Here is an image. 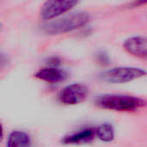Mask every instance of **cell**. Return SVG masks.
<instances>
[{"mask_svg":"<svg viewBox=\"0 0 147 147\" xmlns=\"http://www.w3.org/2000/svg\"><path fill=\"white\" fill-rule=\"evenodd\" d=\"M95 102L101 109L120 112L134 111L146 105V101L140 97L121 94L102 95L96 99Z\"/></svg>","mask_w":147,"mask_h":147,"instance_id":"1","label":"cell"},{"mask_svg":"<svg viewBox=\"0 0 147 147\" xmlns=\"http://www.w3.org/2000/svg\"><path fill=\"white\" fill-rule=\"evenodd\" d=\"M90 19V15L86 11H77L71 13L61 18L48 21L42 26V29L48 34H65L84 26Z\"/></svg>","mask_w":147,"mask_h":147,"instance_id":"2","label":"cell"},{"mask_svg":"<svg viewBox=\"0 0 147 147\" xmlns=\"http://www.w3.org/2000/svg\"><path fill=\"white\" fill-rule=\"evenodd\" d=\"M147 75V71L138 67L121 66L103 71L100 78L109 84H124L132 82Z\"/></svg>","mask_w":147,"mask_h":147,"instance_id":"3","label":"cell"},{"mask_svg":"<svg viewBox=\"0 0 147 147\" xmlns=\"http://www.w3.org/2000/svg\"><path fill=\"white\" fill-rule=\"evenodd\" d=\"M89 89L86 85L75 83L65 86L59 94V100L64 105H76L86 100Z\"/></svg>","mask_w":147,"mask_h":147,"instance_id":"4","label":"cell"},{"mask_svg":"<svg viewBox=\"0 0 147 147\" xmlns=\"http://www.w3.org/2000/svg\"><path fill=\"white\" fill-rule=\"evenodd\" d=\"M78 3V1H47L41 7L40 16L43 20L56 19L64 13L70 11Z\"/></svg>","mask_w":147,"mask_h":147,"instance_id":"5","label":"cell"},{"mask_svg":"<svg viewBox=\"0 0 147 147\" xmlns=\"http://www.w3.org/2000/svg\"><path fill=\"white\" fill-rule=\"evenodd\" d=\"M34 77L47 83L57 84L64 81L67 77V73L63 69L57 66H48L41 68L36 71Z\"/></svg>","mask_w":147,"mask_h":147,"instance_id":"6","label":"cell"},{"mask_svg":"<svg viewBox=\"0 0 147 147\" xmlns=\"http://www.w3.org/2000/svg\"><path fill=\"white\" fill-rule=\"evenodd\" d=\"M123 47L127 52L129 53L139 56L147 58V37L146 36H133L127 39L124 43Z\"/></svg>","mask_w":147,"mask_h":147,"instance_id":"7","label":"cell"},{"mask_svg":"<svg viewBox=\"0 0 147 147\" xmlns=\"http://www.w3.org/2000/svg\"><path fill=\"white\" fill-rule=\"evenodd\" d=\"M96 131L92 128H87L81 130L78 133L73 134L67 137H65L63 142L65 144H81L90 142L94 139Z\"/></svg>","mask_w":147,"mask_h":147,"instance_id":"8","label":"cell"},{"mask_svg":"<svg viewBox=\"0 0 147 147\" xmlns=\"http://www.w3.org/2000/svg\"><path fill=\"white\" fill-rule=\"evenodd\" d=\"M6 147H31V140L26 133L13 131L7 139Z\"/></svg>","mask_w":147,"mask_h":147,"instance_id":"9","label":"cell"},{"mask_svg":"<svg viewBox=\"0 0 147 147\" xmlns=\"http://www.w3.org/2000/svg\"><path fill=\"white\" fill-rule=\"evenodd\" d=\"M96 135L103 142H111L115 139V129L110 123H103L96 130Z\"/></svg>","mask_w":147,"mask_h":147,"instance_id":"10","label":"cell"},{"mask_svg":"<svg viewBox=\"0 0 147 147\" xmlns=\"http://www.w3.org/2000/svg\"><path fill=\"white\" fill-rule=\"evenodd\" d=\"M146 59H147V58H146Z\"/></svg>","mask_w":147,"mask_h":147,"instance_id":"11","label":"cell"}]
</instances>
